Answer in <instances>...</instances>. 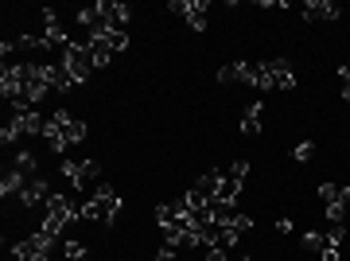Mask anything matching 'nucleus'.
I'll return each mask as SVG.
<instances>
[{"mask_svg":"<svg viewBox=\"0 0 350 261\" xmlns=\"http://www.w3.org/2000/svg\"><path fill=\"white\" fill-rule=\"evenodd\" d=\"M78 211H82V219H86V223L113 226V223H117V214H121V199H117V191H113L109 184H98L90 199L78 203Z\"/></svg>","mask_w":350,"mask_h":261,"instance_id":"1","label":"nucleus"},{"mask_svg":"<svg viewBox=\"0 0 350 261\" xmlns=\"http://www.w3.org/2000/svg\"><path fill=\"white\" fill-rule=\"evenodd\" d=\"M59 172L70 179V187H75L82 199H90V195H94V187L101 184L98 160H63V164H59Z\"/></svg>","mask_w":350,"mask_h":261,"instance_id":"2","label":"nucleus"},{"mask_svg":"<svg viewBox=\"0 0 350 261\" xmlns=\"http://www.w3.org/2000/svg\"><path fill=\"white\" fill-rule=\"evenodd\" d=\"M43 230H51V234H63V230H70V223L75 219H82V211H78V203H70V195H51L47 207H43Z\"/></svg>","mask_w":350,"mask_h":261,"instance_id":"3","label":"nucleus"},{"mask_svg":"<svg viewBox=\"0 0 350 261\" xmlns=\"http://www.w3.org/2000/svg\"><path fill=\"white\" fill-rule=\"evenodd\" d=\"M59 66L66 71V78L75 82V86H86V78L94 75V59H90V47L86 43H66L63 47V59Z\"/></svg>","mask_w":350,"mask_h":261,"instance_id":"4","label":"nucleus"},{"mask_svg":"<svg viewBox=\"0 0 350 261\" xmlns=\"http://www.w3.org/2000/svg\"><path fill=\"white\" fill-rule=\"evenodd\" d=\"M55 242H59V234H51V230H43V226H39L31 238L16 242V246H12V258H16V261H31V258H39V253H51V249H55Z\"/></svg>","mask_w":350,"mask_h":261,"instance_id":"5","label":"nucleus"},{"mask_svg":"<svg viewBox=\"0 0 350 261\" xmlns=\"http://www.w3.org/2000/svg\"><path fill=\"white\" fill-rule=\"evenodd\" d=\"M218 82H222V86H234V82H241V86H253V82H257V62H245V59L226 62L222 71H218Z\"/></svg>","mask_w":350,"mask_h":261,"instance_id":"6","label":"nucleus"},{"mask_svg":"<svg viewBox=\"0 0 350 261\" xmlns=\"http://www.w3.org/2000/svg\"><path fill=\"white\" fill-rule=\"evenodd\" d=\"M98 12L105 20V27H117V32H129V20H133V8L121 4V0H98Z\"/></svg>","mask_w":350,"mask_h":261,"instance_id":"7","label":"nucleus"},{"mask_svg":"<svg viewBox=\"0 0 350 261\" xmlns=\"http://www.w3.org/2000/svg\"><path fill=\"white\" fill-rule=\"evenodd\" d=\"M39 20H43V32H39V36L47 39V47H66V43H75V39L66 36V27L59 24L55 8H39Z\"/></svg>","mask_w":350,"mask_h":261,"instance_id":"8","label":"nucleus"},{"mask_svg":"<svg viewBox=\"0 0 350 261\" xmlns=\"http://www.w3.org/2000/svg\"><path fill=\"white\" fill-rule=\"evenodd\" d=\"M51 121L63 129L66 145H82L86 140V121H78V117H70V110H55L51 113Z\"/></svg>","mask_w":350,"mask_h":261,"instance_id":"9","label":"nucleus"},{"mask_svg":"<svg viewBox=\"0 0 350 261\" xmlns=\"http://www.w3.org/2000/svg\"><path fill=\"white\" fill-rule=\"evenodd\" d=\"M51 195H55V191H51V184L43 179V175H36V179H27V184H24V191H20V203L36 211V207H47Z\"/></svg>","mask_w":350,"mask_h":261,"instance_id":"10","label":"nucleus"},{"mask_svg":"<svg viewBox=\"0 0 350 261\" xmlns=\"http://www.w3.org/2000/svg\"><path fill=\"white\" fill-rule=\"evenodd\" d=\"M265 62H269V78H273V90H296L292 62H288V59H265Z\"/></svg>","mask_w":350,"mask_h":261,"instance_id":"11","label":"nucleus"},{"mask_svg":"<svg viewBox=\"0 0 350 261\" xmlns=\"http://www.w3.org/2000/svg\"><path fill=\"white\" fill-rule=\"evenodd\" d=\"M300 16H304V20H327V24H335V20H338L342 12H338L335 0H308Z\"/></svg>","mask_w":350,"mask_h":261,"instance_id":"12","label":"nucleus"},{"mask_svg":"<svg viewBox=\"0 0 350 261\" xmlns=\"http://www.w3.org/2000/svg\"><path fill=\"white\" fill-rule=\"evenodd\" d=\"M90 43H101L105 51H113V55H121V51L129 47V32H117V27H105V32H98V36H90Z\"/></svg>","mask_w":350,"mask_h":261,"instance_id":"13","label":"nucleus"},{"mask_svg":"<svg viewBox=\"0 0 350 261\" xmlns=\"http://www.w3.org/2000/svg\"><path fill=\"white\" fill-rule=\"evenodd\" d=\"M218 187H222V168H211V172H202L199 179H195V191H199L206 203L218 199Z\"/></svg>","mask_w":350,"mask_h":261,"instance_id":"14","label":"nucleus"},{"mask_svg":"<svg viewBox=\"0 0 350 261\" xmlns=\"http://www.w3.org/2000/svg\"><path fill=\"white\" fill-rule=\"evenodd\" d=\"M261 101H250L245 110H241V133L245 137H261Z\"/></svg>","mask_w":350,"mask_h":261,"instance_id":"15","label":"nucleus"},{"mask_svg":"<svg viewBox=\"0 0 350 261\" xmlns=\"http://www.w3.org/2000/svg\"><path fill=\"white\" fill-rule=\"evenodd\" d=\"M24 184H27V175L16 172V168H8V172H4V179H0V195H4V199H20Z\"/></svg>","mask_w":350,"mask_h":261,"instance_id":"16","label":"nucleus"},{"mask_svg":"<svg viewBox=\"0 0 350 261\" xmlns=\"http://www.w3.org/2000/svg\"><path fill=\"white\" fill-rule=\"evenodd\" d=\"M12 168H16V172H24L27 179H36V175H43V172H39V156H36L31 149H20V152H16Z\"/></svg>","mask_w":350,"mask_h":261,"instance_id":"17","label":"nucleus"},{"mask_svg":"<svg viewBox=\"0 0 350 261\" xmlns=\"http://www.w3.org/2000/svg\"><path fill=\"white\" fill-rule=\"evenodd\" d=\"M206 12H211V0H191L187 24L195 27V32H206Z\"/></svg>","mask_w":350,"mask_h":261,"instance_id":"18","label":"nucleus"},{"mask_svg":"<svg viewBox=\"0 0 350 261\" xmlns=\"http://www.w3.org/2000/svg\"><path fill=\"white\" fill-rule=\"evenodd\" d=\"M300 246L308 249V253H319V258H323V249H327V230H304Z\"/></svg>","mask_w":350,"mask_h":261,"instance_id":"19","label":"nucleus"},{"mask_svg":"<svg viewBox=\"0 0 350 261\" xmlns=\"http://www.w3.org/2000/svg\"><path fill=\"white\" fill-rule=\"evenodd\" d=\"M238 195H241V184L234 179V175H226V172H222V187H218V199H222V203H238Z\"/></svg>","mask_w":350,"mask_h":261,"instance_id":"20","label":"nucleus"},{"mask_svg":"<svg viewBox=\"0 0 350 261\" xmlns=\"http://www.w3.org/2000/svg\"><path fill=\"white\" fill-rule=\"evenodd\" d=\"M63 258L66 261H82V258H90V253H86V246H82V242L66 238V242H63Z\"/></svg>","mask_w":350,"mask_h":261,"instance_id":"21","label":"nucleus"},{"mask_svg":"<svg viewBox=\"0 0 350 261\" xmlns=\"http://www.w3.org/2000/svg\"><path fill=\"white\" fill-rule=\"evenodd\" d=\"M347 195V187H338V184H319V199H323V207L327 203H335V199H342Z\"/></svg>","mask_w":350,"mask_h":261,"instance_id":"22","label":"nucleus"},{"mask_svg":"<svg viewBox=\"0 0 350 261\" xmlns=\"http://www.w3.org/2000/svg\"><path fill=\"white\" fill-rule=\"evenodd\" d=\"M312 156H315V140H300V145L292 149V160L296 164H308Z\"/></svg>","mask_w":350,"mask_h":261,"instance_id":"23","label":"nucleus"},{"mask_svg":"<svg viewBox=\"0 0 350 261\" xmlns=\"http://www.w3.org/2000/svg\"><path fill=\"white\" fill-rule=\"evenodd\" d=\"M226 175H234L238 184H245V179H250V160H234L230 168H226Z\"/></svg>","mask_w":350,"mask_h":261,"instance_id":"24","label":"nucleus"},{"mask_svg":"<svg viewBox=\"0 0 350 261\" xmlns=\"http://www.w3.org/2000/svg\"><path fill=\"white\" fill-rule=\"evenodd\" d=\"M24 137V133H20V129H16L12 121H4V129H0V145H4V149H8V145H16V140Z\"/></svg>","mask_w":350,"mask_h":261,"instance_id":"25","label":"nucleus"},{"mask_svg":"<svg viewBox=\"0 0 350 261\" xmlns=\"http://www.w3.org/2000/svg\"><path fill=\"white\" fill-rule=\"evenodd\" d=\"M338 94L350 101V66H338Z\"/></svg>","mask_w":350,"mask_h":261,"instance_id":"26","label":"nucleus"},{"mask_svg":"<svg viewBox=\"0 0 350 261\" xmlns=\"http://www.w3.org/2000/svg\"><path fill=\"white\" fill-rule=\"evenodd\" d=\"M167 12H175V16H183V20H187V12H191V0H172V4H167Z\"/></svg>","mask_w":350,"mask_h":261,"instance_id":"27","label":"nucleus"},{"mask_svg":"<svg viewBox=\"0 0 350 261\" xmlns=\"http://www.w3.org/2000/svg\"><path fill=\"white\" fill-rule=\"evenodd\" d=\"M175 258H179V249H175V246H167V242H163V246H160V253H156V261H175Z\"/></svg>","mask_w":350,"mask_h":261,"instance_id":"28","label":"nucleus"},{"mask_svg":"<svg viewBox=\"0 0 350 261\" xmlns=\"http://www.w3.org/2000/svg\"><path fill=\"white\" fill-rule=\"evenodd\" d=\"M31 261H51V253H39V258H31Z\"/></svg>","mask_w":350,"mask_h":261,"instance_id":"29","label":"nucleus"},{"mask_svg":"<svg viewBox=\"0 0 350 261\" xmlns=\"http://www.w3.org/2000/svg\"><path fill=\"white\" fill-rule=\"evenodd\" d=\"M241 261H253V258H241Z\"/></svg>","mask_w":350,"mask_h":261,"instance_id":"30","label":"nucleus"},{"mask_svg":"<svg viewBox=\"0 0 350 261\" xmlns=\"http://www.w3.org/2000/svg\"><path fill=\"white\" fill-rule=\"evenodd\" d=\"M82 261H90V258H82Z\"/></svg>","mask_w":350,"mask_h":261,"instance_id":"31","label":"nucleus"}]
</instances>
